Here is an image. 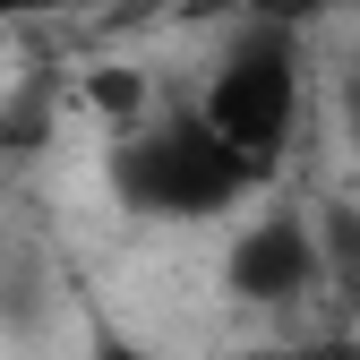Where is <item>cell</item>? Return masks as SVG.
Wrapping results in <instances>:
<instances>
[{
  "label": "cell",
  "mask_w": 360,
  "mask_h": 360,
  "mask_svg": "<svg viewBox=\"0 0 360 360\" xmlns=\"http://www.w3.org/2000/svg\"><path fill=\"white\" fill-rule=\"evenodd\" d=\"M86 103L129 129V120H146V77L138 69H95V77H86Z\"/></svg>",
  "instance_id": "5"
},
{
  "label": "cell",
  "mask_w": 360,
  "mask_h": 360,
  "mask_svg": "<svg viewBox=\"0 0 360 360\" xmlns=\"http://www.w3.org/2000/svg\"><path fill=\"white\" fill-rule=\"evenodd\" d=\"M206 129L232 155H249L257 172H275V155L292 146V120H300V52H292V26H249L223 69L206 77Z\"/></svg>",
  "instance_id": "2"
},
{
  "label": "cell",
  "mask_w": 360,
  "mask_h": 360,
  "mask_svg": "<svg viewBox=\"0 0 360 360\" xmlns=\"http://www.w3.org/2000/svg\"><path fill=\"white\" fill-rule=\"evenodd\" d=\"M318 275L360 283V206H326V223H318Z\"/></svg>",
  "instance_id": "4"
},
{
  "label": "cell",
  "mask_w": 360,
  "mask_h": 360,
  "mask_svg": "<svg viewBox=\"0 0 360 360\" xmlns=\"http://www.w3.org/2000/svg\"><path fill=\"white\" fill-rule=\"evenodd\" d=\"M86 360H163V352H146V343H129V335H95V352Z\"/></svg>",
  "instance_id": "7"
},
{
  "label": "cell",
  "mask_w": 360,
  "mask_h": 360,
  "mask_svg": "<svg viewBox=\"0 0 360 360\" xmlns=\"http://www.w3.org/2000/svg\"><path fill=\"white\" fill-rule=\"evenodd\" d=\"M257 163L232 155L206 129V112H163V120H129V138L112 155V198L138 206V214H163V223H206L223 206H240L257 189Z\"/></svg>",
  "instance_id": "1"
},
{
  "label": "cell",
  "mask_w": 360,
  "mask_h": 360,
  "mask_svg": "<svg viewBox=\"0 0 360 360\" xmlns=\"http://www.w3.org/2000/svg\"><path fill=\"white\" fill-rule=\"evenodd\" d=\"M343 129H352V146H360V69L343 77Z\"/></svg>",
  "instance_id": "8"
},
{
  "label": "cell",
  "mask_w": 360,
  "mask_h": 360,
  "mask_svg": "<svg viewBox=\"0 0 360 360\" xmlns=\"http://www.w3.org/2000/svg\"><path fill=\"white\" fill-rule=\"evenodd\" d=\"M309 283H318V232L300 214H266L232 240V292L257 309H292Z\"/></svg>",
  "instance_id": "3"
},
{
  "label": "cell",
  "mask_w": 360,
  "mask_h": 360,
  "mask_svg": "<svg viewBox=\"0 0 360 360\" xmlns=\"http://www.w3.org/2000/svg\"><path fill=\"white\" fill-rule=\"evenodd\" d=\"M69 9H95V0H0V26H26V18H69Z\"/></svg>",
  "instance_id": "6"
}]
</instances>
